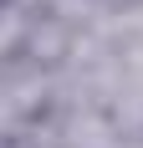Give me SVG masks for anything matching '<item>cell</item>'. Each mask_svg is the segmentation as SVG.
Masks as SVG:
<instances>
[{
  "mask_svg": "<svg viewBox=\"0 0 143 148\" xmlns=\"http://www.w3.org/2000/svg\"><path fill=\"white\" fill-rule=\"evenodd\" d=\"M5 5H15V0H5Z\"/></svg>",
  "mask_w": 143,
  "mask_h": 148,
  "instance_id": "obj_1",
  "label": "cell"
}]
</instances>
